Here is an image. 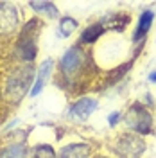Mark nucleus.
<instances>
[{"mask_svg":"<svg viewBox=\"0 0 156 158\" xmlns=\"http://www.w3.org/2000/svg\"><path fill=\"white\" fill-rule=\"evenodd\" d=\"M131 67H133V59H131V61H127V63H124V65H120V67H117V69L108 76V79L104 81V85H106V86H113V83H117L124 74H127Z\"/></svg>","mask_w":156,"mask_h":158,"instance_id":"16","label":"nucleus"},{"mask_svg":"<svg viewBox=\"0 0 156 158\" xmlns=\"http://www.w3.org/2000/svg\"><path fill=\"white\" fill-rule=\"evenodd\" d=\"M147 79H149L151 83H154V85H156V70H153V72L149 74V77H147Z\"/></svg>","mask_w":156,"mask_h":158,"instance_id":"18","label":"nucleus"},{"mask_svg":"<svg viewBox=\"0 0 156 158\" xmlns=\"http://www.w3.org/2000/svg\"><path fill=\"white\" fill-rule=\"evenodd\" d=\"M29 7L34 11L38 16H41V18H58L59 16V7L54 2H49V0L29 2Z\"/></svg>","mask_w":156,"mask_h":158,"instance_id":"13","label":"nucleus"},{"mask_svg":"<svg viewBox=\"0 0 156 158\" xmlns=\"http://www.w3.org/2000/svg\"><path fill=\"white\" fill-rule=\"evenodd\" d=\"M101 102L99 99L90 97V95H83L77 101H74L67 110V118L74 120V122H86L95 111L99 110Z\"/></svg>","mask_w":156,"mask_h":158,"instance_id":"6","label":"nucleus"},{"mask_svg":"<svg viewBox=\"0 0 156 158\" xmlns=\"http://www.w3.org/2000/svg\"><path fill=\"white\" fill-rule=\"evenodd\" d=\"M111 151L117 158H142V155L146 153V140L144 137L124 131L115 137Z\"/></svg>","mask_w":156,"mask_h":158,"instance_id":"5","label":"nucleus"},{"mask_svg":"<svg viewBox=\"0 0 156 158\" xmlns=\"http://www.w3.org/2000/svg\"><path fill=\"white\" fill-rule=\"evenodd\" d=\"M106 25L101 22V20H95V22H92V23H88L84 29L79 32V38H77V45L81 47H92V45H95L99 40L104 36V32H106Z\"/></svg>","mask_w":156,"mask_h":158,"instance_id":"10","label":"nucleus"},{"mask_svg":"<svg viewBox=\"0 0 156 158\" xmlns=\"http://www.w3.org/2000/svg\"><path fill=\"white\" fill-rule=\"evenodd\" d=\"M0 158H31L27 142H7L0 148Z\"/></svg>","mask_w":156,"mask_h":158,"instance_id":"12","label":"nucleus"},{"mask_svg":"<svg viewBox=\"0 0 156 158\" xmlns=\"http://www.w3.org/2000/svg\"><path fill=\"white\" fill-rule=\"evenodd\" d=\"M43 29V22L39 18H31L22 27L18 38L14 41L13 54L22 65H32V61L38 56V36Z\"/></svg>","mask_w":156,"mask_h":158,"instance_id":"2","label":"nucleus"},{"mask_svg":"<svg viewBox=\"0 0 156 158\" xmlns=\"http://www.w3.org/2000/svg\"><path fill=\"white\" fill-rule=\"evenodd\" d=\"M122 117H124V113H122L120 110L111 111V113L108 115V126H109V128H117V124L122 120Z\"/></svg>","mask_w":156,"mask_h":158,"instance_id":"17","label":"nucleus"},{"mask_svg":"<svg viewBox=\"0 0 156 158\" xmlns=\"http://www.w3.org/2000/svg\"><path fill=\"white\" fill-rule=\"evenodd\" d=\"M97 158H111V156H97Z\"/></svg>","mask_w":156,"mask_h":158,"instance_id":"19","label":"nucleus"},{"mask_svg":"<svg viewBox=\"0 0 156 158\" xmlns=\"http://www.w3.org/2000/svg\"><path fill=\"white\" fill-rule=\"evenodd\" d=\"M56 158H95L90 142H70L58 151Z\"/></svg>","mask_w":156,"mask_h":158,"instance_id":"11","label":"nucleus"},{"mask_svg":"<svg viewBox=\"0 0 156 158\" xmlns=\"http://www.w3.org/2000/svg\"><path fill=\"white\" fill-rule=\"evenodd\" d=\"M54 70H56V61L52 58H45L38 65V69H36V77H34V83H32V88H31V94H29L31 99L38 97L39 94L45 90L49 79L52 77V74H54Z\"/></svg>","mask_w":156,"mask_h":158,"instance_id":"8","label":"nucleus"},{"mask_svg":"<svg viewBox=\"0 0 156 158\" xmlns=\"http://www.w3.org/2000/svg\"><path fill=\"white\" fill-rule=\"evenodd\" d=\"M34 77H36V70L32 69V65L14 67L6 79V85H4L6 99L11 102H20L22 99H25V95L31 94Z\"/></svg>","mask_w":156,"mask_h":158,"instance_id":"3","label":"nucleus"},{"mask_svg":"<svg viewBox=\"0 0 156 158\" xmlns=\"http://www.w3.org/2000/svg\"><path fill=\"white\" fill-rule=\"evenodd\" d=\"M20 27V11L14 4L0 2V38L13 36Z\"/></svg>","mask_w":156,"mask_h":158,"instance_id":"7","label":"nucleus"},{"mask_svg":"<svg viewBox=\"0 0 156 158\" xmlns=\"http://www.w3.org/2000/svg\"><path fill=\"white\" fill-rule=\"evenodd\" d=\"M56 156H58V151L54 149V146H50L47 142L36 144L31 149V158H56Z\"/></svg>","mask_w":156,"mask_h":158,"instance_id":"15","label":"nucleus"},{"mask_svg":"<svg viewBox=\"0 0 156 158\" xmlns=\"http://www.w3.org/2000/svg\"><path fill=\"white\" fill-rule=\"evenodd\" d=\"M156 13L153 9H144L140 15H138L137 25H135V31H133V36H131V41L133 45H144L146 41V36L149 34V31L154 23Z\"/></svg>","mask_w":156,"mask_h":158,"instance_id":"9","label":"nucleus"},{"mask_svg":"<svg viewBox=\"0 0 156 158\" xmlns=\"http://www.w3.org/2000/svg\"><path fill=\"white\" fill-rule=\"evenodd\" d=\"M77 29H79V22L74 18V16L65 15V16L59 18V22H58V36H61V38H70Z\"/></svg>","mask_w":156,"mask_h":158,"instance_id":"14","label":"nucleus"},{"mask_svg":"<svg viewBox=\"0 0 156 158\" xmlns=\"http://www.w3.org/2000/svg\"><path fill=\"white\" fill-rule=\"evenodd\" d=\"M122 122L126 126V131L135 133L138 137H146V135L154 133V117L142 101H135L129 104V108L126 110V113L122 117Z\"/></svg>","mask_w":156,"mask_h":158,"instance_id":"4","label":"nucleus"},{"mask_svg":"<svg viewBox=\"0 0 156 158\" xmlns=\"http://www.w3.org/2000/svg\"><path fill=\"white\" fill-rule=\"evenodd\" d=\"M95 70L90 50L81 45H70L58 61V79L67 90H76Z\"/></svg>","mask_w":156,"mask_h":158,"instance_id":"1","label":"nucleus"}]
</instances>
